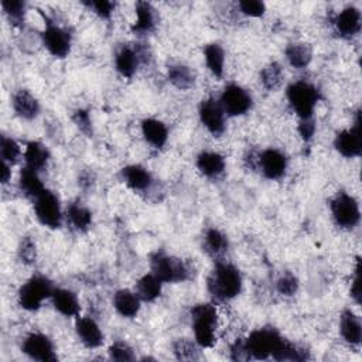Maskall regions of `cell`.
Listing matches in <instances>:
<instances>
[{"label": "cell", "instance_id": "cell-1", "mask_svg": "<svg viewBox=\"0 0 362 362\" xmlns=\"http://www.w3.org/2000/svg\"><path fill=\"white\" fill-rule=\"evenodd\" d=\"M242 274L239 269L226 262L216 260L214 269L206 277V290L216 301H229L238 297L242 291Z\"/></svg>", "mask_w": 362, "mask_h": 362}, {"label": "cell", "instance_id": "cell-2", "mask_svg": "<svg viewBox=\"0 0 362 362\" xmlns=\"http://www.w3.org/2000/svg\"><path fill=\"white\" fill-rule=\"evenodd\" d=\"M191 325L194 339L201 348H211L215 344L218 311L212 303H199L191 308Z\"/></svg>", "mask_w": 362, "mask_h": 362}, {"label": "cell", "instance_id": "cell-3", "mask_svg": "<svg viewBox=\"0 0 362 362\" xmlns=\"http://www.w3.org/2000/svg\"><path fill=\"white\" fill-rule=\"evenodd\" d=\"M286 98L293 112L298 116L300 120H303L314 117V110L321 99V93L315 85L300 79L291 82L287 86Z\"/></svg>", "mask_w": 362, "mask_h": 362}, {"label": "cell", "instance_id": "cell-4", "mask_svg": "<svg viewBox=\"0 0 362 362\" xmlns=\"http://www.w3.org/2000/svg\"><path fill=\"white\" fill-rule=\"evenodd\" d=\"M287 339L283 338L277 329L272 327H263L252 331L249 337L245 339V344L250 358L253 359L273 358L274 359V356L281 351Z\"/></svg>", "mask_w": 362, "mask_h": 362}, {"label": "cell", "instance_id": "cell-5", "mask_svg": "<svg viewBox=\"0 0 362 362\" xmlns=\"http://www.w3.org/2000/svg\"><path fill=\"white\" fill-rule=\"evenodd\" d=\"M54 288L55 287L48 277L34 274L18 288V305L25 311H37L41 308L45 300L51 298Z\"/></svg>", "mask_w": 362, "mask_h": 362}, {"label": "cell", "instance_id": "cell-6", "mask_svg": "<svg viewBox=\"0 0 362 362\" xmlns=\"http://www.w3.org/2000/svg\"><path fill=\"white\" fill-rule=\"evenodd\" d=\"M150 270L163 283H180L189 277V269L181 259L161 250L151 255Z\"/></svg>", "mask_w": 362, "mask_h": 362}, {"label": "cell", "instance_id": "cell-7", "mask_svg": "<svg viewBox=\"0 0 362 362\" xmlns=\"http://www.w3.org/2000/svg\"><path fill=\"white\" fill-rule=\"evenodd\" d=\"M331 216L337 226L342 229H354L359 225L361 221V208L355 197L348 192H338L329 201Z\"/></svg>", "mask_w": 362, "mask_h": 362}, {"label": "cell", "instance_id": "cell-8", "mask_svg": "<svg viewBox=\"0 0 362 362\" xmlns=\"http://www.w3.org/2000/svg\"><path fill=\"white\" fill-rule=\"evenodd\" d=\"M34 201V214L37 221L48 228L58 229L64 221V211L58 195L51 189H44Z\"/></svg>", "mask_w": 362, "mask_h": 362}, {"label": "cell", "instance_id": "cell-9", "mask_svg": "<svg viewBox=\"0 0 362 362\" xmlns=\"http://www.w3.org/2000/svg\"><path fill=\"white\" fill-rule=\"evenodd\" d=\"M218 100L225 115L230 117L243 116L253 106V98L250 92L238 83H228Z\"/></svg>", "mask_w": 362, "mask_h": 362}, {"label": "cell", "instance_id": "cell-10", "mask_svg": "<svg viewBox=\"0 0 362 362\" xmlns=\"http://www.w3.org/2000/svg\"><path fill=\"white\" fill-rule=\"evenodd\" d=\"M41 41L45 49L55 58H65L72 48V34L62 25L48 21L41 34Z\"/></svg>", "mask_w": 362, "mask_h": 362}, {"label": "cell", "instance_id": "cell-11", "mask_svg": "<svg viewBox=\"0 0 362 362\" xmlns=\"http://www.w3.org/2000/svg\"><path fill=\"white\" fill-rule=\"evenodd\" d=\"M287 157L283 151L269 147L256 154L255 170H259L262 175L267 180L276 181L286 175L287 171Z\"/></svg>", "mask_w": 362, "mask_h": 362}, {"label": "cell", "instance_id": "cell-12", "mask_svg": "<svg viewBox=\"0 0 362 362\" xmlns=\"http://www.w3.org/2000/svg\"><path fill=\"white\" fill-rule=\"evenodd\" d=\"M334 148L345 158L359 157L362 153V132H361V113L355 115V122L351 129L338 132L334 137Z\"/></svg>", "mask_w": 362, "mask_h": 362}, {"label": "cell", "instance_id": "cell-13", "mask_svg": "<svg viewBox=\"0 0 362 362\" xmlns=\"http://www.w3.org/2000/svg\"><path fill=\"white\" fill-rule=\"evenodd\" d=\"M198 116L202 126L214 136L219 137L226 130V115L215 98H206L201 100L198 106Z\"/></svg>", "mask_w": 362, "mask_h": 362}, {"label": "cell", "instance_id": "cell-14", "mask_svg": "<svg viewBox=\"0 0 362 362\" xmlns=\"http://www.w3.org/2000/svg\"><path fill=\"white\" fill-rule=\"evenodd\" d=\"M21 351L30 359L40 362H55L58 359L52 341L42 332H30L25 335Z\"/></svg>", "mask_w": 362, "mask_h": 362}, {"label": "cell", "instance_id": "cell-15", "mask_svg": "<svg viewBox=\"0 0 362 362\" xmlns=\"http://www.w3.org/2000/svg\"><path fill=\"white\" fill-rule=\"evenodd\" d=\"M332 25L335 33L346 40L356 37L362 28L361 10L355 6H346L338 11L332 18Z\"/></svg>", "mask_w": 362, "mask_h": 362}, {"label": "cell", "instance_id": "cell-16", "mask_svg": "<svg viewBox=\"0 0 362 362\" xmlns=\"http://www.w3.org/2000/svg\"><path fill=\"white\" fill-rule=\"evenodd\" d=\"M144 55L146 51H143L140 47H119L115 54V68L117 74L123 78H132L137 72L140 64L144 61Z\"/></svg>", "mask_w": 362, "mask_h": 362}, {"label": "cell", "instance_id": "cell-17", "mask_svg": "<svg viewBox=\"0 0 362 362\" xmlns=\"http://www.w3.org/2000/svg\"><path fill=\"white\" fill-rule=\"evenodd\" d=\"M13 112L23 120H34L41 112L38 99L27 89H17L11 95Z\"/></svg>", "mask_w": 362, "mask_h": 362}, {"label": "cell", "instance_id": "cell-18", "mask_svg": "<svg viewBox=\"0 0 362 362\" xmlns=\"http://www.w3.org/2000/svg\"><path fill=\"white\" fill-rule=\"evenodd\" d=\"M134 21L132 31L137 35H147L157 27V10L148 1H137L134 4Z\"/></svg>", "mask_w": 362, "mask_h": 362}, {"label": "cell", "instance_id": "cell-19", "mask_svg": "<svg viewBox=\"0 0 362 362\" xmlns=\"http://www.w3.org/2000/svg\"><path fill=\"white\" fill-rule=\"evenodd\" d=\"M122 181L133 191L143 192L147 191L153 184V177L150 171L140 164H129L120 170Z\"/></svg>", "mask_w": 362, "mask_h": 362}, {"label": "cell", "instance_id": "cell-20", "mask_svg": "<svg viewBox=\"0 0 362 362\" xmlns=\"http://www.w3.org/2000/svg\"><path fill=\"white\" fill-rule=\"evenodd\" d=\"M75 332L86 348H99L103 344V332L92 317H78L75 322Z\"/></svg>", "mask_w": 362, "mask_h": 362}, {"label": "cell", "instance_id": "cell-21", "mask_svg": "<svg viewBox=\"0 0 362 362\" xmlns=\"http://www.w3.org/2000/svg\"><path fill=\"white\" fill-rule=\"evenodd\" d=\"M195 165H197L198 171L209 180H215V178L221 177L226 168L223 156L219 154L218 151H212V150L201 151L197 156Z\"/></svg>", "mask_w": 362, "mask_h": 362}, {"label": "cell", "instance_id": "cell-22", "mask_svg": "<svg viewBox=\"0 0 362 362\" xmlns=\"http://www.w3.org/2000/svg\"><path fill=\"white\" fill-rule=\"evenodd\" d=\"M112 304L116 313L123 318H134L141 308L140 297L136 291L129 288H120L115 291Z\"/></svg>", "mask_w": 362, "mask_h": 362}, {"label": "cell", "instance_id": "cell-23", "mask_svg": "<svg viewBox=\"0 0 362 362\" xmlns=\"http://www.w3.org/2000/svg\"><path fill=\"white\" fill-rule=\"evenodd\" d=\"M141 136L153 148H163L168 141V127L164 122L156 117H147L140 124Z\"/></svg>", "mask_w": 362, "mask_h": 362}, {"label": "cell", "instance_id": "cell-24", "mask_svg": "<svg viewBox=\"0 0 362 362\" xmlns=\"http://www.w3.org/2000/svg\"><path fill=\"white\" fill-rule=\"evenodd\" d=\"M49 158H51L49 150L47 148L45 144H42L38 140L28 141L23 150V160L25 164L24 167L31 168L37 173H41L42 170L47 168Z\"/></svg>", "mask_w": 362, "mask_h": 362}, {"label": "cell", "instance_id": "cell-25", "mask_svg": "<svg viewBox=\"0 0 362 362\" xmlns=\"http://www.w3.org/2000/svg\"><path fill=\"white\" fill-rule=\"evenodd\" d=\"M339 334L351 346H359L362 342V325L359 317L349 308L344 310L339 317Z\"/></svg>", "mask_w": 362, "mask_h": 362}, {"label": "cell", "instance_id": "cell-26", "mask_svg": "<svg viewBox=\"0 0 362 362\" xmlns=\"http://www.w3.org/2000/svg\"><path fill=\"white\" fill-rule=\"evenodd\" d=\"M52 305L64 317H76L81 310L78 296L65 287H55L51 296Z\"/></svg>", "mask_w": 362, "mask_h": 362}, {"label": "cell", "instance_id": "cell-27", "mask_svg": "<svg viewBox=\"0 0 362 362\" xmlns=\"http://www.w3.org/2000/svg\"><path fill=\"white\" fill-rule=\"evenodd\" d=\"M229 247V240H228V236L218 228L212 226V228H208L205 232H204V238H202V250L219 260L228 250Z\"/></svg>", "mask_w": 362, "mask_h": 362}, {"label": "cell", "instance_id": "cell-28", "mask_svg": "<svg viewBox=\"0 0 362 362\" xmlns=\"http://www.w3.org/2000/svg\"><path fill=\"white\" fill-rule=\"evenodd\" d=\"M284 57L287 62L296 69L307 68L313 61V48L303 41H294L284 48Z\"/></svg>", "mask_w": 362, "mask_h": 362}, {"label": "cell", "instance_id": "cell-29", "mask_svg": "<svg viewBox=\"0 0 362 362\" xmlns=\"http://www.w3.org/2000/svg\"><path fill=\"white\" fill-rule=\"evenodd\" d=\"M65 216L71 228L79 233L86 232L92 225V212L83 204L74 201L68 204L65 209Z\"/></svg>", "mask_w": 362, "mask_h": 362}, {"label": "cell", "instance_id": "cell-30", "mask_svg": "<svg viewBox=\"0 0 362 362\" xmlns=\"http://www.w3.org/2000/svg\"><path fill=\"white\" fill-rule=\"evenodd\" d=\"M167 79L168 82L180 89V90H188L195 85V75L192 69L181 62H175L168 65L167 68Z\"/></svg>", "mask_w": 362, "mask_h": 362}, {"label": "cell", "instance_id": "cell-31", "mask_svg": "<svg viewBox=\"0 0 362 362\" xmlns=\"http://www.w3.org/2000/svg\"><path fill=\"white\" fill-rule=\"evenodd\" d=\"M163 281L154 276L151 272L150 273H146L143 274L137 283H136V293L137 296L140 297L141 301H146V303H153L156 301L160 296H161V291H163Z\"/></svg>", "mask_w": 362, "mask_h": 362}, {"label": "cell", "instance_id": "cell-32", "mask_svg": "<svg viewBox=\"0 0 362 362\" xmlns=\"http://www.w3.org/2000/svg\"><path fill=\"white\" fill-rule=\"evenodd\" d=\"M204 59L209 72L221 79L225 71V49L219 42H209L204 47Z\"/></svg>", "mask_w": 362, "mask_h": 362}, {"label": "cell", "instance_id": "cell-33", "mask_svg": "<svg viewBox=\"0 0 362 362\" xmlns=\"http://www.w3.org/2000/svg\"><path fill=\"white\" fill-rule=\"evenodd\" d=\"M18 188L25 197H28L31 199H35L45 189V187L40 178V173H37L31 168H27V167H23V170L20 171Z\"/></svg>", "mask_w": 362, "mask_h": 362}, {"label": "cell", "instance_id": "cell-34", "mask_svg": "<svg viewBox=\"0 0 362 362\" xmlns=\"http://www.w3.org/2000/svg\"><path fill=\"white\" fill-rule=\"evenodd\" d=\"M259 81H260L262 86L269 92H274V90L280 89L283 82H284V69H283V66L276 61L269 62L267 65H264L260 69Z\"/></svg>", "mask_w": 362, "mask_h": 362}, {"label": "cell", "instance_id": "cell-35", "mask_svg": "<svg viewBox=\"0 0 362 362\" xmlns=\"http://www.w3.org/2000/svg\"><path fill=\"white\" fill-rule=\"evenodd\" d=\"M1 10L7 20L16 25L21 27L25 21L27 14V3L23 0H1Z\"/></svg>", "mask_w": 362, "mask_h": 362}, {"label": "cell", "instance_id": "cell-36", "mask_svg": "<svg viewBox=\"0 0 362 362\" xmlns=\"http://www.w3.org/2000/svg\"><path fill=\"white\" fill-rule=\"evenodd\" d=\"M21 156H23L21 146L13 137H8V136L3 134L1 139H0V158H1V161L7 163L13 167L14 164L18 163Z\"/></svg>", "mask_w": 362, "mask_h": 362}, {"label": "cell", "instance_id": "cell-37", "mask_svg": "<svg viewBox=\"0 0 362 362\" xmlns=\"http://www.w3.org/2000/svg\"><path fill=\"white\" fill-rule=\"evenodd\" d=\"M199 345L189 339L180 338L173 345V352L180 361H197L199 359Z\"/></svg>", "mask_w": 362, "mask_h": 362}, {"label": "cell", "instance_id": "cell-38", "mask_svg": "<svg viewBox=\"0 0 362 362\" xmlns=\"http://www.w3.org/2000/svg\"><path fill=\"white\" fill-rule=\"evenodd\" d=\"M17 255H18V259L23 264H34L35 260H37V246H35V242L30 238V236H24L21 240H20V245H18V249H17Z\"/></svg>", "mask_w": 362, "mask_h": 362}, {"label": "cell", "instance_id": "cell-39", "mask_svg": "<svg viewBox=\"0 0 362 362\" xmlns=\"http://www.w3.org/2000/svg\"><path fill=\"white\" fill-rule=\"evenodd\" d=\"M276 290L284 297H293L298 291V279L293 273L287 272L277 279Z\"/></svg>", "mask_w": 362, "mask_h": 362}, {"label": "cell", "instance_id": "cell-40", "mask_svg": "<svg viewBox=\"0 0 362 362\" xmlns=\"http://www.w3.org/2000/svg\"><path fill=\"white\" fill-rule=\"evenodd\" d=\"M240 14L252 18H260L266 13V4L260 0H242L236 3Z\"/></svg>", "mask_w": 362, "mask_h": 362}, {"label": "cell", "instance_id": "cell-41", "mask_svg": "<svg viewBox=\"0 0 362 362\" xmlns=\"http://www.w3.org/2000/svg\"><path fill=\"white\" fill-rule=\"evenodd\" d=\"M107 354L112 361H119V362H129V361H134L136 358L133 354V349L126 342H122V341L112 344L107 349Z\"/></svg>", "mask_w": 362, "mask_h": 362}, {"label": "cell", "instance_id": "cell-42", "mask_svg": "<svg viewBox=\"0 0 362 362\" xmlns=\"http://www.w3.org/2000/svg\"><path fill=\"white\" fill-rule=\"evenodd\" d=\"M92 13H95L98 17L103 20H109L115 11L116 3L109 0H90L83 3Z\"/></svg>", "mask_w": 362, "mask_h": 362}, {"label": "cell", "instance_id": "cell-43", "mask_svg": "<svg viewBox=\"0 0 362 362\" xmlns=\"http://www.w3.org/2000/svg\"><path fill=\"white\" fill-rule=\"evenodd\" d=\"M72 120L82 133H85L86 136H92V132H93L92 130V120H90V116H89L88 110H83V109L75 110L74 115H72Z\"/></svg>", "mask_w": 362, "mask_h": 362}, {"label": "cell", "instance_id": "cell-44", "mask_svg": "<svg viewBox=\"0 0 362 362\" xmlns=\"http://www.w3.org/2000/svg\"><path fill=\"white\" fill-rule=\"evenodd\" d=\"M351 297L356 304L361 303V259H356L355 270H354V277L351 281V288H349Z\"/></svg>", "mask_w": 362, "mask_h": 362}, {"label": "cell", "instance_id": "cell-45", "mask_svg": "<svg viewBox=\"0 0 362 362\" xmlns=\"http://www.w3.org/2000/svg\"><path fill=\"white\" fill-rule=\"evenodd\" d=\"M298 134L300 137L304 140V141H310L314 134H315V130H317V126H315V120L314 117L311 119H303L298 122Z\"/></svg>", "mask_w": 362, "mask_h": 362}, {"label": "cell", "instance_id": "cell-46", "mask_svg": "<svg viewBox=\"0 0 362 362\" xmlns=\"http://www.w3.org/2000/svg\"><path fill=\"white\" fill-rule=\"evenodd\" d=\"M230 359L233 361H247L250 359L249 351L246 348L245 339H238L230 346Z\"/></svg>", "mask_w": 362, "mask_h": 362}, {"label": "cell", "instance_id": "cell-47", "mask_svg": "<svg viewBox=\"0 0 362 362\" xmlns=\"http://www.w3.org/2000/svg\"><path fill=\"white\" fill-rule=\"evenodd\" d=\"M93 181H95L93 174H92V173H89V171H85V173H82V174L79 175V181H78V184L81 185V188L88 189V188H90V187H92Z\"/></svg>", "mask_w": 362, "mask_h": 362}, {"label": "cell", "instance_id": "cell-48", "mask_svg": "<svg viewBox=\"0 0 362 362\" xmlns=\"http://www.w3.org/2000/svg\"><path fill=\"white\" fill-rule=\"evenodd\" d=\"M11 178V165L1 161L0 163V181L1 184H7Z\"/></svg>", "mask_w": 362, "mask_h": 362}]
</instances>
